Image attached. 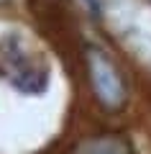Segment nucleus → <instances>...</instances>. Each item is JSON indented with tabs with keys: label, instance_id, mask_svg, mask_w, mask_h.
<instances>
[{
	"label": "nucleus",
	"instance_id": "f03ea898",
	"mask_svg": "<svg viewBox=\"0 0 151 154\" xmlns=\"http://www.w3.org/2000/svg\"><path fill=\"white\" fill-rule=\"evenodd\" d=\"M87 64H90V80H92V88H95V95L100 98V103L108 105V108L123 105L125 88H123V80H120L115 64L100 49L87 51Z\"/></svg>",
	"mask_w": 151,
	"mask_h": 154
},
{
	"label": "nucleus",
	"instance_id": "7ed1b4c3",
	"mask_svg": "<svg viewBox=\"0 0 151 154\" xmlns=\"http://www.w3.org/2000/svg\"><path fill=\"white\" fill-rule=\"evenodd\" d=\"M77 154H128L123 141L118 139H95V141H85Z\"/></svg>",
	"mask_w": 151,
	"mask_h": 154
},
{
	"label": "nucleus",
	"instance_id": "f257e3e1",
	"mask_svg": "<svg viewBox=\"0 0 151 154\" xmlns=\"http://www.w3.org/2000/svg\"><path fill=\"white\" fill-rule=\"evenodd\" d=\"M0 80L21 95H44L51 85V67L46 57L23 33L0 36Z\"/></svg>",
	"mask_w": 151,
	"mask_h": 154
}]
</instances>
